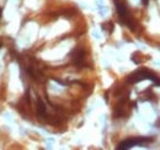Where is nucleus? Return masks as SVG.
<instances>
[{"label":"nucleus","mask_w":160,"mask_h":150,"mask_svg":"<svg viewBox=\"0 0 160 150\" xmlns=\"http://www.w3.org/2000/svg\"><path fill=\"white\" fill-rule=\"evenodd\" d=\"M142 80H153L157 85H159L160 86V79L157 76L155 73H153V72H150V70H148V69H140V70H137V72H134L133 74L129 75V78H128V81L129 82H139Z\"/></svg>","instance_id":"f257e3e1"},{"label":"nucleus","mask_w":160,"mask_h":150,"mask_svg":"<svg viewBox=\"0 0 160 150\" xmlns=\"http://www.w3.org/2000/svg\"><path fill=\"white\" fill-rule=\"evenodd\" d=\"M154 140L153 137H136V138H129L123 140L120 143V145L117 147V149H131L136 145H143L147 143H152Z\"/></svg>","instance_id":"f03ea898"},{"label":"nucleus","mask_w":160,"mask_h":150,"mask_svg":"<svg viewBox=\"0 0 160 150\" xmlns=\"http://www.w3.org/2000/svg\"><path fill=\"white\" fill-rule=\"evenodd\" d=\"M116 5H117V12L120 15V19L122 20V22L128 25V26H132V23H131V15H129L126 5L123 2H120V1H116Z\"/></svg>","instance_id":"7ed1b4c3"},{"label":"nucleus","mask_w":160,"mask_h":150,"mask_svg":"<svg viewBox=\"0 0 160 150\" xmlns=\"http://www.w3.org/2000/svg\"><path fill=\"white\" fill-rule=\"evenodd\" d=\"M38 113H40V116L44 114V103L41 100H38Z\"/></svg>","instance_id":"20e7f679"},{"label":"nucleus","mask_w":160,"mask_h":150,"mask_svg":"<svg viewBox=\"0 0 160 150\" xmlns=\"http://www.w3.org/2000/svg\"><path fill=\"white\" fill-rule=\"evenodd\" d=\"M142 1H143V2H144V4H145V5H147V4H148V2H149V0H142Z\"/></svg>","instance_id":"39448f33"}]
</instances>
